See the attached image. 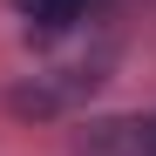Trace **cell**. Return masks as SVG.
<instances>
[{
	"mask_svg": "<svg viewBox=\"0 0 156 156\" xmlns=\"http://www.w3.org/2000/svg\"><path fill=\"white\" fill-rule=\"evenodd\" d=\"M20 7V20H27L34 34H68L75 20L88 14V0H14Z\"/></svg>",
	"mask_w": 156,
	"mask_h": 156,
	"instance_id": "3957f363",
	"label": "cell"
},
{
	"mask_svg": "<svg viewBox=\"0 0 156 156\" xmlns=\"http://www.w3.org/2000/svg\"><path fill=\"white\" fill-rule=\"evenodd\" d=\"M75 156H156V115H109L75 136Z\"/></svg>",
	"mask_w": 156,
	"mask_h": 156,
	"instance_id": "7a4b0ae2",
	"label": "cell"
},
{
	"mask_svg": "<svg viewBox=\"0 0 156 156\" xmlns=\"http://www.w3.org/2000/svg\"><path fill=\"white\" fill-rule=\"evenodd\" d=\"M102 68H109V55L88 61V68L75 61V68H55V75H34L27 88H14V109H20V115H27V109H34V115H55V109H68L75 95H95Z\"/></svg>",
	"mask_w": 156,
	"mask_h": 156,
	"instance_id": "6da1fadb",
	"label": "cell"
}]
</instances>
